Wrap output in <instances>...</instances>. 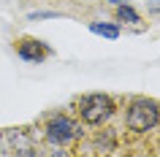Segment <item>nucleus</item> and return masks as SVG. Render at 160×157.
<instances>
[{"label":"nucleus","instance_id":"1","mask_svg":"<svg viewBox=\"0 0 160 157\" xmlns=\"http://www.w3.org/2000/svg\"><path fill=\"white\" fill-rule=\"evenodd\" d=\"M117 111V103L114 98L103 95V92H90V95H82L76 100V114L84 125H103L109 122Z\"/></svg>","mask_w":160,"mask_h":157},{"label":"nucleus","instance_id":"2","mask_svg":"<svg viewBox=\"0 0 160 157\" xmlns=\"http://www.w3.org/2000/svg\"><path fill=\"white\" fill-rule=\"evenodd\" d=\"M125 122L133 133H149L160 125V106L149 98H133L128 106Z\"/></svg>","mask_w":160,"mask_h":157},{"label":"nucleus","instance_id":"3","mask_svg":"<svg viewBox=\"0 0 160 157\" xmlns=\"http://www.w3.org/2000/svg\"><path fill=\"white\" fill-rule=\"evenodd\" d=\"M76 138H82V125L71 119L65 114H54L46 122V141L54 144V146H68V144H73Z\"/></svg>","mask_w":160,"mask_h":157},{"label":"nucleus","instance_id":"4","mask_svg":"<svg viewBox=\"0 0 160 157\" xmlns=\"http://www.w3.org/2000/svg\"><path fill=\"white\" fill-rule=\"evenodd\" d=\"M17 54L25 62H43L46 57H52V49L38 38H19L17 41Z\"/></svg>","mask_w":160,"mask_h":157},{"label":"nucleus","instance_id":"5","mask_svg":"<svg viewBox=\"0 0 160 157\" xmlns=\"http://www.w3.org/2000/svg\"><path fill=\"white\" fill-rule=\"evenodd\" d=\"M90 33L103 35V38H119V27L117 25H106V22H92L90 25Z\"/></svg>","mask_w":160,"mask_h":157},{"label":"nucleus","instance_id":"6","mask_svg":"<svg viewBox=\"0 0 160 157\" xmlns=\"http://www.w3.org/2000/svg\"><path fill=\"white\" fill-rule=\"evenodd\" d=\"M117 19H119V22H128V25H136V22H141L138 11H136L133 6H128V3L117 6Z\"/></svg>","mask_w":160,"mask_h":157},{"label":"nucleus","instance_id":"7","mask_svg":"<svg viewBox=\"0 0 160 157\" xmlns=\"http://www.w3.org/2000/svg\"><path fill=\"white\" fill-rule=\"evenodd\" d=\"M60 14L57 11H33L30 14V19H57Z\"/></svg>","mask_w":160,"mask_h":157},{"label":"nucleus","instance_id":"8","mask_svg":"<svg viewBox=\"0 0 160 157\" xmlns=\"http://www.w3.org/2000/svg\"><path fill=\"white\" fill-rule=\"evenodd\" d=\"M147 6H149V11H152V14H160V0H149Z\"/></svg>","mask_w":160,"mask_h":157},{"label":"nucleus","instance_id":"9","mask_svg":"<svg viewBox=\"0 0 160 157\" xmlns=\"http://www.w3.org/2000/svg\"><path fill=\"white\" fill-rule=\"evenodd\" d=\"M106 3H114V6H122L125 0H106Z\"/></svg>","mask_w":160,"mask_h":157},{"label":"nucleus","instance_id":"10","mask_svg":"<svg viewBox=\"0 0 160 157\" xmlns=\"http://www.w3.org/2000/svg\"><path fill=\"white\" fill-rule=\"evenodd\" d=\"M57 157H71V155H65V152H60V155H57Z\"/></svg>","mask_w":160,"mask_h":157}]
</instances>
